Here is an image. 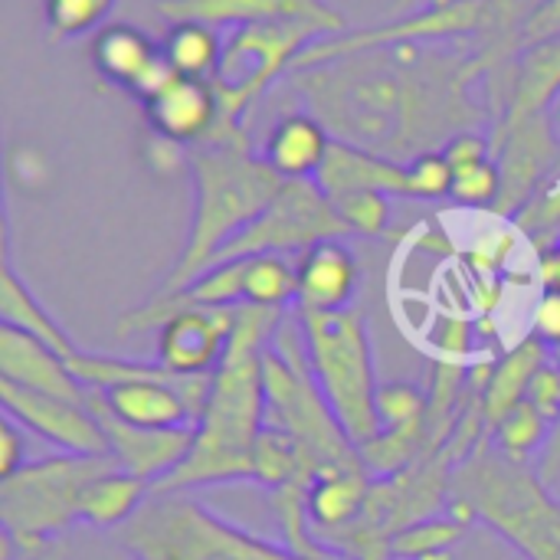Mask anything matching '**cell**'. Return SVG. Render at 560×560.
<instances>
[{
    "label": "cell",
    "mask_w": 560,
    "mask_h": 560,
    "mask_svg": "<svg viewBox=\"0 0 560 560\" xmlns=\"http://www.w3.org/2000/svg\"><path fill=\"white\" fill-rule=\"evenodd\" d=\"M0 404H3L7 417H13L23 430L36 433L59 453L108 456L105 430H102L95 410L89 407V400L79 404V400L36 394V390L0 381Z\"/></svg>",
    "instance_id": "11"
},
{
    "label": "cell",
    "mask_w": 560,
    "mask_h": 560,
    "mask_svg": "<svg viewBox=\"0 0 560 560\" xmlns=\"http://www.w3.org/2000/svg\"><path fill=\"white\" fill-rule=\"evenodd\" d=\"M236 308H180L158 331V364L180 377H213L226 358Z\"/></svg>",
    "instance_id": "12"
},
{
    "label": "cell",
    "mask_w": 560,
    "mask_h": 560,
    "mask_svg": "<svg viewBox=\"0 0 560 560\" xmlns=\"http://www.w3.org/2000/svg\"><path fill=\"white\" fill-rule=\"evenodd\" d=\"M560 95V33L522 49L512 75V95L499 125L548 115V105Z\"/></svg>",
    "instance_id": "21"
},
{
    "label": "cell",
    "mask_w": 560,
    "mask_h": 560,
    "mask_svg": "<svg viewBox=\"0 0 560 560\" xmlns=\"http://www.w3.org/2000/svg\"><path fill=\"white\" fill-rule=\"evenodd\" d=\"M141 151H144L148 167L158 177H174L177 171H184L190 164V148L180 144V141H174V138H167V135H161V131H154V128L144 131Z\"/></svg>",
    "instance_id": "37"
},
{
    "label": "cell",
    "mask_w": 560,
    "mask_h": 560,
    "mask_svg": "<svg viewBox=\"0 0 560 560\" xmlns=\"http://www.w3.org/2000/svg\"><path fill=\"white\" fill-rule=\"evenodd\" d=\"M525 400L551 423V427H558L560 423V358H548L538 371H535V377H532V384H528V394H525Z\"/></svg>",
    "instance_id": "36"
},
{
    "label": "cell",
    "mask_w": 560,
    "mask_h": 560,
    "mask_svg": "<svg viewBox=\"0 0 560 560\" xmlns=\"http://www.w3.org/2000/svg\"><path fill=\"white\" fill-rule=\"evenodd\" d=\"M118 466L112 456H46L0 479V532L20 558L43 555L79 522V499L92 479Z\"/></svg>",
    "instance_id": "7"
},
{
    "label": "cell",
    "mask_w": 560,
    "mask_h": 560,
    "mask_svg": "<svg viewBox=\"0 0 560 560\" xmlns=\"http://www.w3.org/2000/svg\"><path fill=\"white\" fill-rule=\"evenodd\" d=\"M20 560H66V551H62L59 545H52V548H46L43 555H33V558H20Z\"/></svg>",
    "instance_id": "42"
},
{
    "label": "cell",
    "mask_w": 560,
    "mask_h": 560,
    "mask_svg": "<svg viewBox=\"0 0 560 560\" xmlns=\"http://www.w3.org/2000/svg\"><path fill=\"white\" fill-rule=\"evenodd\" d=\"M158 52L161 46L131 23H108L95 33V43H92V62L98 75L128 92Z\"/></svg>",
    "instance_id": "26"
},
{
    "label": "cell",
    "mask_w": 560,
    "mask_h": 560,
    "mask_svg": "<svg viewBox=\"0 0 560 560\" xmlns=\"http://www.w3.org/2000/svg\"><path fill=\"white\" fill-rule=\"evenodd\" d=\"M144 112H148V125L154 131H161L187 148L203 144L223 125V108H220L217 89L207 79L177 75L158 98H151L144 105Z\"/></svg>",
    "instance_id": "16"
},
{
    "label": "cell",
    "mask_w": 560,
    "mask_h": 560,
    "mask_svg": "<svg viewBox=\"0 0 560 560\" xmlns=\"http://www.w3.org/2000/svg\"><path fill=\"white\" fill-rule=\"evenodd\" d=\"M450 197L456 203H463V207H495L499 197H502V171H499V164L489 158V161L453 171Z\"/></svg>",
    "instance_id": "34"
},
{
    "label": "cell",
    "mask_w": 560,
    "mask_h": 560,
    "mask_svg": "<svg viewBox=\"0 0 560 560\" xmlns=\"http://www.w3.org/2000/svg\"><path fill=\"white\" fill-rule=\"evenodd\" d=\"M289 75L335 141L400 164L443 151L450 138L476 131L482 121L469 92L486 75L479 52L407 43L351 52Z\"/></svg>",
    "instance_id": "1"
},
{
    "label": "cell",
    "mask_w": 560,
    "mask_h": 560,
    "mask_svg": "<svg viewBox=\"0 0 560 560\" xmlns=\"http://www.w3.org/2000/svg\"><path fill=\"white\" fill-rule=\"evenodd\" d=\"M315 184L335 200L354 190H377L387 197H407L410 200V171L400 161H390L384 154L335 141Z\"/></svg>",
    "instance_id": "19"
},
{
    "label": "cell",
    "mask_w": 560,
    "mask_h": 560,
    "mask_svg": "<svg viewBox=\"0 0 560 560\" xmlns=\"http://www.w3.org/2000/svg\"><path fill=\"white\" fill-rule=\"evenodd\" d=\"M85 400H89V390H85ZM89 407L95 410V417L105 430L108 456L118 463V469H125L138 479H148L151 486L167 479L187 459V453L194 446V427L141 430V427H128V423L115 420L92 400H89Z\"/></svg>",
    "instance_id": "15"
},
{
    "label": "cell",
    "mask_w": 560,
    "mask_h": 560,
    "mask_svg": "<svg viewBox=\"0 0 560 560\" xmlns=\"http://www.w3.org/2000/svg\"><path fill=\"white\" fill-rule=\"evenodd\" d=\"M489 30V0H453V3H436L423 7L420 13L400 16L394 23H381L371 30H351L338 36L315 39L302 49L295 59L292 72L312 69L351 52H368V49H387V46H407V43H423L433 46L440 39H459V36H482Z\"/></svg>",
    "instance_id": "10"
},
{
    "label": "cell",
    "mask_w": 560,
    "mask_h": 560,
    "mask_svg": "<svg viewBox=\"0 0 560 560\" xmlns=\"http://www.w3.org/2000/svg\"><path fill=\"white\" fill-rule=\"evenodd\" d=\"M331 144V131L312 112H292L272 125L262 158L282 180H315Z\"/></svg>",
    "instance_id": "20"
},
{
    "label": "cell",
    "mask_w": 560,
    "mask_h": 560,
    "mask_svg": "<svg viewBox=\"0 0 560 560\" xmlns=\"http://www.w3.org/2000/svg\"><path fill=\"white\" fill-rule=\"evenodd\" d=\"M312 377L328 400L335 420L341 423L345 436L361 450L371 443L384 427L377 417V374H374V351L371 331L358 308L341 312H305L295 308Z\"/></svg>",
    "instance_id": "6"
},
{
    "label": "cell",
    "mask_w": 560,
    "mask_h": 560,
    "mask_svg": "<svg viewBox=\"0 0 560 560\" xmlns=\"http://www.w3.org/2000/svg\"><path fill=\"white\" fill-rule=\"evenodd\" d=\"M131 560H295L285 545L262 541L190 492H151L141 512L115 532Z\"/></svg>",
    "instance_id": "5"
},
{
    "label": "cell",
    "mask_w": 560,
    "mask_h": 560,
    "mask_svg": "<svg viewBox=\"0 0 560 560\" xmlns=\"http://www.w3.org/2000/svg\"><path fill=\"white\" fill-rule=\"evenodd\" d=\"M0 325L39 338L43 345H49L52 351H59L66 361H69L72 354L82 351V348H75V341L59 328V322L36 302V295H33V292L26 289V282L16 276V269L10 266V259H3V272H0Z\"/></svg>",
    "instance_id": "25"
},
{
    "label": "cell",
    "mask_w": 560,
    "mask_h": 560,
    "mask_svg": "<svg viewBox=\"0 0 560 560\" xmlns=\"http://www.w3.org/2000/svg\"><path fill=\"white\" fill-rule=\"evenodd\" d=\"M489 151H492V144L479 131H463V135H456V138H450L443 144V158L450 161L453 171L469 167V164H479V161H489L492 158Z\"/></svg>",
    "instance_id": "40"
},
{
    "label": "cell",
    "mask_w": 560,
    "mask_h": 560,
    "mask_svg": "<svg viewBox=\"0 0 560 560\" xmlns=\"http://www.w3.org/2000/svg\"><path fill=\"white\" fill-rule=\"evenodd\" d=\"M295 560H345V558H295Z\"/></svg>",
    "instance_id": "45"
},
{
    "label": "cell",
    "mask_w": 560,
    "mask_h": 560,
    "mask_svg": "<svg viewBox=\"0 0 560 560\" xmlns=\"http://www.w3.org/2000/svg\"><path fill=\"white\" fill-rule=\"evenodd\" d=\"M466 522H459L456 515H433L423 518L417 525H407L404 532L394 535L390 541V558L394 560H430L443 558L453 551V545L463 541L466 535Z\"/></svg>",
    "instance_id": "29"
},
{
    "label": "cell",
    "mask_w": 560,
    "mask_h": 560,
    "mask_svg": "<svg viewBox=\"0 0 560 560\" xmlns=\"http://www.w3.org/2000/svg\"><path fill=\"white\" fill-rule=\"evenodd\" d=\"M154 486L148 479H138L118 466H112L108 472H102L98 479H92L79 499V522L92 525L98 532H118L121 525H128L141 505L151 499Z\"/></svg>",
    "instance_id": "23"
},
{
    "label": "cell",
    "mask_w": 560,
    "mask_h": 560,
    "mask_svg": "<svg viewBox=\"0 0 560 560\" xmlns=\"http://www.w3.org/2000/svg\"><path fill=\"white\" fill-rule=\"evenodd\" d=\"M118 0H46V39L66 43L108 20Z\"/></svg>",
    "instance_id": "31"
},
{
    "label": "cell",
    "mask_w": 560,
    "mask_h": 560,
    "mask_svg": "<svg viewBox=\"0 0 560 560\" xmlns=\"http://www.w3.org/2000/svg\"><path fill=\"white\" fill-rule=\"evenodd\" d=\"M538 279L545 289H560V246L541 253V262H538Z\"/></svg>",
    "instance_id": "41"
},
{
    "label": "cell",
    "mask_w": 560,
    "mask_h": 560,
    "mask_svg": "<svg viewBox=\"0 0 560 560\" xmlns=\"http://www.w3.org/2000/svg\"><path fill=\"white\" fill-rule=\"evenodd\" d=\"M551 430H555V427H551L528 400H522V404L492 430V446H495L502 456L515 459V463H528L535 453L545 450Z\"/></svg>",
    "instance_id": "30"
},
{
    "label": "cell",
    "mask_w": 560,
    "mask_h": 560,
    "mask_svg": "<svg viewBox=\"0 0 560 560\" xmlns=\"http://www.w3.org/2000/svg\"><path fill=\"white\" fill-rule=\"evenodd\" d=\"M407 171H410V200L450 197V190H453V167L443 158V151H430V154H420V158L407 161Z\"/></svg>",
    "instance_id": "35"
},
{
    "label": "cell",
    "mask_w": 560,
    "mask_h": 560,
    "mask_svg": "<svg viewBox=\"0 0 560 560\" xmlns=\"http://www.w3.org/2000/svg\"><path fill=\"white\" fill-rule=\"evenodd\" d=\"M545 348H548L545 341H538L535 335H528L502 361L492 364V374H489V384H486V394H482V410H486L489 433L525 400L535 371L551 358Z\"/></svg>",
    "instance_id": "24"
},
{
    "label": "cell",
    "mask_w": 560,
    "mask_h": 560,
    "mask_svg": "<svg viewBox=\"0 0 560 560\" xmlns=\"http://www.w3.org/2000/svg\"><path fill=\"white\" fill-rule=\"evenodd\" d=\"M374 476L358 466V469H328L322 472L312 489H308V522H312V535L322 545V538L341 532L345 525H351L371 495Z\"/></svg>",
    "instance_id": "22"
},
{
    "label": "cell",
    "mask_w": 560,
    "mask_h": 560,
    "mask_svg": "<svg viewBox=\"0 0 560 560\" xmlns=\"http://www.w3.org/2000/svg\"><path fill=\"white\" fill-rule=\"evenodd\" d=\"M390 200L387 194L377 190H354L345 197H335V207L341 220L348 223L351 233L358 236H381L390 223Z\"/></svg>",
    "instance_id": "33"
},
{
    "label": "cell",
    "mask_w": 560,
    "mask_h": 560,
    "mask_svg": "<svg viewBox=\"0 0 560 560\" xmlns=\"http://www.w3.org/2000/svg\"><path fill=\"white\" fill-rule=\"evenodd\" d=\"M0 381L85 404V387L72 374L69 361L33 335L0 325Z\"/></svg>",
    "instance_id": "17"
},
{
    "label": "cell",
    "mask_w": 560,
    "mask_h": 560,
    "mask_svg": "<svg viewBox=\"0 0 560 560\" xmlns=\"http://www.w3.org/2000/svg\"><path fill=\"white\" fill-rule=\"evenodd\" d=\"M246 305L289 312L299 305V269L289 256L246 259Z\"/></svg>",
    "instance_id": "28"
},
{
    "label": "cell",
    "mask_w": 560,
    "mask_h": 560,
    "mask_svg": "<svg viewBox=\"0 0 560 560\" xmlns=\"http://www.w3.org/2000/svg\"><path fill=\"white\" fill-rule=\"evenodd\" d=\"M351 230L341 220L335 200L315 180H285L276 200L246 230H240L213 262L249 259V256H289V253L302 256L315 243L341 240Z\"/></svg>",
    "instance_id": "9"
},
{
    "label": "cell",
    "mask_w": 560,
    "mask_h": 560,
    "mask_svg": "<svg viewBox=\"0 0 560 560\" xmlns=\"http://www.w3.org/2000/svg\"><path fill=\"white\" fill-rule=\"evenodd\" d=\"M158 13L174 23L207 26H256L282 20H318L335 33H345L348 20L328 0H158Z\"/></svg>",
    "instance_id": "13"
},
{
    "label": "cell",
    "mask_w": 560,
    "mask_h": 560,
    "mask_svg": "<svg viewBox=\"0 0 560 560\" xmlns=\"http://www.w3.org/2000/svg\"><path fill=\"white\" fill-rule=\"evenodd\" d=\"M325 36H338V33L318 20L240 26L223 43L220 69L213 79V89L223 108V125H243V115L269 92V85L279 75L292 72L302 49Z\"/></svg>",
    "instance_id": "8"
},
{
    "label": "cell",
    "mask_w": 560,
    "mask_h": 560,
    "mask_svg": "<svg viewBox=\"0 0 560 560\" xmlns=\"http://www.w3.org/2000/svg\"><path fill=\"white\" fill-rule=\"evenodd\" d=\"M427 7H436V3H453V0H423Z\"/></svg>",
    "instance_id": "44"
},
{
    "label": "cell",
    "mask_w": 560,
    "mask_h": 560,
    "mask_svg": "<svg viewBox=\"0 0 560 560\" xmlns=\"http://www.w3.org/2000/svg\"><path fill=\"white\" fill-rule=\"evenodd\" d=\"M492 148H495V164L502 171V197H499L495 210L512 213V210L525 207V200L532 197L538 180L555 164L558 144L551 138L548 115L499 125Z\"/></svg>",
    "instance_id": "14"
},
{
    "label": "cell",
    "mask_w": 560,
    "mask_h": 560,
    "mask_svg": "<svg viewBox=\"0 0 560 560\" xmlns=\"http://www.w3.org/2000/svg\"><path fill=\"white\" fill-rule=\"evenodd\" d=\"M285 312L236 305V325L223 364L213 374L207 407L194 427L187 459L154 492H190L200 486L253 482V450L266 427L262 358Z\"/></svg>",
    "instance_id": "2"
},
{
    "label": "cell",
    "mask_w": 560,
    "mask_h": 560,
    "mask_svg": "<svg viewBox=\"0 0 560 560\" xmlns=\"http://www.w3.org/2000/svg\"><path fill=\"white\" fill-rule=\"evenodd\" d=\"M197 207L187 246L161 292H177L194 282L220 249L246 230L282 190V177L253 151L243 125H220L213 138L190 148Z\"/></svg>",
    "instance_id": "3"
},
{
    "label": "cell",
    "mask_w": 560,
    "mask_h": 560,
    "mask_svg": "<svg viewBox=\"0 0 560 560\" xmlns=\"http://www.w3.org/2000/svg\"><path fill=\"white\" fill-rule=\"evenodd\" d=\"M558 358H560V351H558Z\"/></svg>",
    "instance_id": "47"
},
{
    "label": "cell",
    "mask_w": 560,
    "mask_h": 560,
    "mask_svg": "<svg viewBox=\"0 0 560 560\" xmlns=\"http://www.w3.org/2000/svg\"><path fill=\"white\" fill-rule=\"evenodd\" d=\"M413 3H420V0H397V7H400V10H410Z\"/></svg>",
    "instance_id": "43"
},
{
    "label": "cell",
    "mask_w": 560,
    "mask_h": 560,
    "mask_svg": "<svg viewBox=\"0 0 560 560\" xmlns=\"http://www.w3.org/2000/svg\"><path fill=\"white\" fill-rule=\"evenodd\" d=\"M427 413H430V390H420L417 384H407V381L377 387V417L384 430L420 423L427 420Z\"/></svg>",
    "instance_id": "32"
},
{
    "label": "cell",
    "mask_w": 560,
    "mask_h": 560,
    "mask_svg": "<svg viewBox=\"0 0 560 560\" xmlns=\"http://www.w3.org/2000/svg\"><path fill=\"white\" fill-rule=\"evenodd\" d=\"M161 52L167 56L177 75L213 82L223 56V39L207 23H174L161 43Z\"/></svg>",
    "instance_id": "27"
},
{
    "label": "cell",
    "mask_w": 560,
    "mask_h": 560,
    "mask_svg": "<svg viewBox=\"0 0 560 560\" xmlns=\"http://www.w3.org/2000/svg\"><path fill=\"white\" fill-rule=\"evenodd\" d=\"M430 560H453L450 555H443V558H430Z\"/></svg>",
    "instance_id": "46"
},
{
    "label": "cell",
    "mask_w": 560,
    "mask_h": 560,
    "mask_svg": "<svg viewBox=\"0 0 560 560\" xmlns=\"http://www.w3.org/2000/svg\"><path fill=\"white\" fill-rule=\"evenodd\" d=\"M299 269V305L305 312H341L351 308L358 292V259L341 240H325L305 249L295 262Z\"/></svg>",
    "instance_id": "18"
},
{
    "label": "cell",
    "mask_w": 560,
    "mask_h": 560,
    "mask_svg": "<svg viewBox=\"0 0 560 560\" xmlns=\"http://www.w3.org/2000/svg\"><path fill=\"white\" fill-rule=\"evenodd\" d=\"M26 433L13 417L3 413L0 423V479H10L13 472H20L30 459H26Z\"/></svg>",
    "instance_id": "38"
},
{
    "label": "cell",
    "mask_w": 560,
    "mask_h": 560,
    "mask_svg": "<svg viewBox=\"0 0 560 560\" xmlns=\"http://www.w3.org/2000/svg\"><path fill=\"white\" fill-rule=\"evenodd\" d=\"M532 335L560 351V289H545L532 312Z\"/></svg>",
    "instance_id": "39"
},
{
    "label": "cell",
    "mask_w": 560,
    "mask_h": 560,
    "mask_svg": "<svg viewBox=\"0 0 560 560\" xmlns=\"http://www.w3.org/2000/svg\"><path fill=\"white\" fill-rule=\"evenodd\" d=\"M450 515L499 532L525 560H560V502L528 463L482 443L450 476Z\"/></svg>",
    "instance_id": "4"
}]
</instances>
